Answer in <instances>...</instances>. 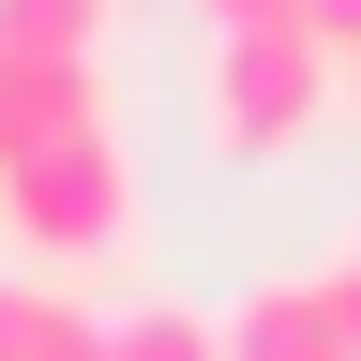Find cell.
Segmentation results:
<instances>
[{"label":"cell","instance_id":"9c48e42d","mask_svg":"<svg viewBox=\"0 0 361 361\" xmlns=\"http://www.w3.org/2000/svg\"><path fill=\"white\" fill-rule=\"evenodd\" d=\"M301 30L331 45V75H346V45H361V0H301Z\"/></svg>","mask_w":361,"mask_h":361},{"label":"cell","instance_id":"7a4b0ae2","mask_svg":"<svg viewBox=\"0 0 361 361\" xmlns=\"http://www.w3.org/2000/svg\"><path fill=\"white\" fill-rule=\"evenodd\" d=\"M331 106H346V75H331L316 30H226L211 45V151L271 166V151H301Z\"/></svg>","mask_w":361,"mask_h":361},{"label":"cell","instance_id":"ba28073f","mask_svg":"<svg viewBox=\"0 0 361 361\" xmlns=\"http://www.w3.org/2000/svg\"><path fill=\"white\" fill-rule=\"evenodd\" d=\"M196 16H211V45H226V30H301V0H196Z\"/></svg>","mask_w":361,"mask_h":361},{"label":"cell","instance_id":"6da1fadb","mask_svg":"<svg viewBox=\"0 0 361 361\" xmlns=\"http://www.w3.org/2000/svg\"><path fill=\"white\" fill-rule=\"evenodd\" d=\"M0 226L30 241V271H90V256H121V241H135V166H121V135L90 121V135L16 151V166H0Z\"/></svg>","mask_w":361,"mask_h":361},{"label":"cell","instance_id":"5b68a950","mask_svg":"<svg viewBox=\"0 0 361 361\" xmlns=\"http://www.w3.org/2000/svg\"><path fill=\"white\" fill-rule=\"evenodd\" d=\"M0 361H106V316H75L61 271H0Z\"/></svg>","mask_w":361,"mask_h":361},{"label":"cell","instance_id":"52a82bcc","mask_svg":"<svg viewBox=\"0 0 361 361\" xmlns=\"http://www.w3.org/2000/svg\"><path fill=\"white\" fill-rule=\"evenodd\" d=\"M316 316H331V346L361 361V256H331V271H316Z\"/></svg>","mask_w":361,"mask_h":361},{"label":"cell","instance_id":"8fae6325","mask_svg":"<svg viewBox=\"0 0 361 361\" xmlns=\"http://www.w3.org/2000/svg\"><path fill=\"white\" fill-rule=\"evenodd\" d=\"M346 256H361V241H346Z\"/></svg>","mask_w":361,"mask_h":361},{"label":"cell","instance_id":"3957f363","mask_svg":"<svg viewBox=\"0 0 361 361\" xmlns=\"http://www.w3.org/2000/svg\"><path fill=\"white\" fill-rule=\"evenodd\" d=\"M106 121V45H0V166Z\"/></svg>","mask_w":361,"mask_h":361},{"label":"cell","instance_id":"277c9868","mask_svg":"<svg viewBox=\"0 0 361 361\" xmlns=\"http://www.w3.org/2000/svg\"><path fill=\"white\" fill-rule=\"evenodd\" d=\"M211 316H226V361H346L331 316H316V271H271V286L211 301Z\"/></svg>","mask_w":361,"mask_h":361},{"label":"cell","instance_id":"30bf717a","mask_svg":"<svg viewBox=\"0 0 361 361\" xmlns=\"http://www.w3.org/2000/svg\"><path fill=\"white\" fill-rule=\"evenodd\" d=\"M346 90H361V45H346Z\"/></svg>","mask_w":361,"mask_h":361},{"label":"cell","instance_id":"8992f818","mask_svg":"<svg viewBox=\"0 0 361 361\" xmlns=\"http://www.w3.org/2000/svg\"><path fill=\"white\" fill-rule=\"evenodd\" d=\"M106 361H226V316L211 301H135V316H106Z\"/></svg>","mask_w":361,"mask_h":361}]
</instances>
